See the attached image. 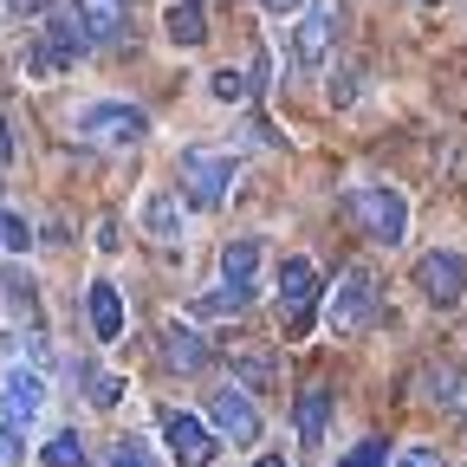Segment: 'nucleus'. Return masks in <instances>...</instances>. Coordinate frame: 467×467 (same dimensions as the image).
Returning a JSON list of instances; mask_svg holds the SVG:
<instances>
[{
	"instance_id": "nucleus-22",
	"label": "nucleus",
	"mask_w": 467,
	"mask_h": 467,
	"mask_svg": "<svg viewBox=\"0 0 467 467\" xmlns=\"http://www.w3.org/2000/svg\"><path fill=\"white\" fill-rule=\"evenodd\" d=\"M208 91H214L221 104H247V98H254V78H247V72H234V66H221V72L208 78Z\"/></svg>"
},
{
	"instance_id": "nucleus-10",
	"label": "nucleus",
	"mask_w": 467,
	"mask_h": 467,
	"mask_svg": "<svg viewBox=\"0 0 467 467\" xmlns=\"http://www.w3.org/2000/svg\"><path fill=\"white\" fill-rule=\"evenodd\" d=\"M416 285H422L429 306H454L461 292H467V260H461V254H422Z\"/></svg>"
},
{
	"instance_id": "nucleus-21",
	"label": "nucleus",
	"mask_w": 467,
	"mask_h": 467,
	"mask_svg": "<svg viewBox=\"0 0 467 467\" xmlns=\"http://www.w3.org/2000/svg\"><path fill=\"white\" fill-rule=\"evenodd\" d=\"M422 383H429V389H422L429 402H441V409H467V389H461V377H454L448 364H441V370H422Z\"/></svg>"
},
{
	"instance_id": "nucleus-25",
	"label": "nucleus",
	"mask_w": 467,
	"mask_h": 467,
	"mask_svg": "<svg viewBox=\"0 0 467 467\" xmlns=\"http://www.w3.org/2000/svg\"><path fill=\"white\" fill-rule=\"evenodd\" d=\"M110 467H156V454H150V448H143L137 435H124V441L110 448Z\"/></svg>"
},
{
	"instance_id": "nucleus-3",
	"label": "nucleus",
	"mask_w": 467,
	"mask_h": 467,
	"mask_svg": "<svg viewBox=\"0 0 467 467\" xmlns=\"http://www.w3.org/2000/svg\"><path fill=\"white\" fill-rule=\"evenodd\" d=\"M350 214H358V227L370 234L377 247H402V241H409V202H402L389 182L350 189Z\"/></svg>"
},
{
	"instance_id": "nucleus-16",
	"label": "nucleus",
	"mask_w": 467,
	"mask_h": 467,
	"mask_svg": "<svg viewBox=\"0 0 467 467\" xmlns=\"http://www.w3.org/2000/svg\"><path fill=\"white\" fill-rule=\"evenodd\" d=\"M162 358H169V370H202L208 364V344H202L195 325H169L162 331Z\"/></svg>"
},
{
	"instance_id": "nucleus-31",
	"label": "nucleus",
	"mask_w": 467,
	"mask_h": 467,
	"mask_svg": "<svg viewBox=\"0 0 467 467\" xmlns=\"http://www.w3.org/2000/svg\"><path fill=\"white\" fill-rule=\"evenodd\" d=\"M14 150H20V143H14V124L0 117V162H14Z\"/></svg>"
},
{
	"instance_id": "nucleus-30",
	"label": "nucleus",
	"mask_w": 467,
	"mask_h": 467,
	"mask_svg": "<svg viewBox=\"0 0 467 467\" xmlns=\"http://www.w3.org/2000/svg\"><path fill=\"white\" fill-rule=\"evenodd\" d=\"M260 7H266V14H292V20H299V14H306V0H260Z\"/></svg>"
},
{
	"instance_id": "nucleus-33",
	"label": "nucleus",
	"mask_w": 467,
	"mask_h": 467,
	"mask_svg": "<svg viewBox=\"0 0 467 467\" xmlns=\"http://www.w3.org/2000/svg\"><path fill=\"white\" fill-rule=\"evenodd\" d=\"M7 7H14V14H46L52 0H7Z\"/></svg>"
},
{
	"instance_id": "nucleus-23",
	"label": "nucleus",
	"mask_w": 467,
	"mask_h": 467,
	"mask_svg": "<svg viewBox=\"0 0 467 467\" xmlns=\"http://www.w3.org/2000/svg\"><path fill=\"white\" fill-rule=\"evenodd\" d=\"M26 247H33V227H26L20 214L0 208V254H26Z\"/></svg>"
},
{
	"instance_id": "nucleus-8",
	"label": "nucleus",
	"mask_w": 467,
	"mask_h": 467,
	"mask_svg": "<svg viewBox=\"0 0 467 467\" xmlns=\"http://www.w3.org/2000/svg\"><path fill=\"white\" fill-rule=\"evenodd\" d=\"M39 409H46V377L26 370V364H14L7 383H0V422H7L14 435H26L39 422Z\"/></svg>"
},
{
	"instance_id": "nucleus-34",
	"label": "nucleus",
	"mask_w": 467,
	"mask_h": 467,
	"mask_svg": "<svg viewBox=\"0 0 467 467\" xmlns=\"http://www.w3.org/2000/svg\"><path fill=\"white\" fill-rule=\"evenodd\" d=\"M254 467H292V461H285V454H260Z\"/></svg>"
},
{
	"instance_id": "nucleus-15",
	"label": "nucleus",
	"mask_w": 467,
	"mask_h": 467,
	"mask_svg": "<svg viewBox=\"0 0 467 467\" xmlns=\"http://www.w3.org/2000/svg\"><path fill=\"white\" fill-rule=\"evenodd\" d=\"M143 234H150V241H162V247L182 241V189H156V195L143 202Z\"/></svg>"
},
{
	"instance_id": "nucleus-18",
	"label": "nucleus",
	"mask_w": 467,
	"mask_h": 467,
	"mask_svg": "<svg viewBox=\"0 0 467 467\" xmlns=\"http://www.w3.org/2000/svg\"><path fill=\"white\" fill-rule=\"evenodd\" d=\"M91 331H98L104 344L124 337V299H117V285H110V279L91 285Z\"/></svg>"
},
{
	"instance_id": "nucleus-9",
	"label": "nucleus",
	"mask_w": 467,
	"mask_h": 467,
	"mask_svg": "<svg viewBox=\"0 0 467 467\" xmlns=\"http://www.w3.org/2000/svg\"><path fill=\"white\" fill-rule=\"evenodd\" d=\"M162 441L175 454V467H208L214 461V429L189 409H162Z\"/></svg>"
},
{
	"instance_id": "nucleus-6",
	"label": "nucleus",
	"mask_w": 467,
	"mask_h": 467,
	"mask_svg": "<svg viewBox=\"0 0 467 467\" xmlns=\"http://www.w3.org/2000/svg\"><path fill=\"white\" fill-rule=\"evenodd\" d=\"M318 266L306 260V254H292L285 266H279V325H285V337H306L312 331V312H318Z\"/></svg>"
},
{
	"instance_id": "nucleus-26",
	"label": "nucleus",
	"mask_w": 467,
	"mask_h": 467,
	"mask_svg": "<svg viewBox=\"0 0 467 467\" xmlns=\"http://www.w3.org/2000/svg\"><path fill=\"white\" fill-rule=\"evenodd\" d=\"M0 285H7V299H20V306L33 312V273H20V266H7V273H0Z\"/></svg>"
},
{
	"instance_id": "nucleus-20",
	"label": "nucleus",
	"mask_w": 467,
	"mask_h": 467,
	"mask_svg": "<svg viewBox=\"0 0 467 467\" xmlns=\"http://www.w3.org/2000/svg\"><path fill=\"white\" fill-rule=\"evenodd\" d=\"M39 461H46V467H85L91 454H85V435H78V429H58V435L39 448Z\"/></svg>"
},
{
	"instance_id": "nucleus-24",
	"label": "nucleus",
	"mask_w": 467,
	"mask_h": 467,
	"mask_svg": "<svg viewBox=\"0 0 467 467\" xmlns=\"http://www.w3.org/2000/svg\"><path fill=\"white\" fill-rule=\"evenodd\" d=\"M337 467H389V441H377V435H370V441H358V448H350Z\"/></svg>"
},
{
	"instance_id": "nucleus-17",
	"label": "nucleus",
	"mask_w": 467,
	"mask_h": 467,
	"mask_svg": "<svg viewBox=\"0 0 467 467\" xmlns=\"http://www.w3.org/2000/svg\"><path fill=\"white\" fill-rule=\"evenodd\" d=\"M162 33H169V46L195 52V46L208 39V20H202V7H195V0H175V7L162 14Z\"/></svg>"
},
{
	"instance_id": "nucleus-11",
	"label": "nucleus",
	"mask_w": 467,
	"mask_h": 467,
	"mask_svg": "<svg viewBox=\"0 0 467 467\" xmlns=\"http://www.w3.org/2000/svg\"><path fill=\"white\" fill-rule=\"evenodd\" d=\"M208 422H214L227 441H260V409H254L241 389H214V402H208Z\"/></svg>"
},
{
	"instance_id": "nucleus-27",
	"label": "nucleus",
	"mask_w": 467,
	"mask_h": 467,
	"mask_svg": "<svg viewBox=\"0 0 467 467\" xmlns=\"http://www.w3.org/2000/svg\"><path fill=\"white\" fill-rule=\"evenodd\" d=\"M91 402L98 409H117V402H124V377H98L91 383Z\"/></svg>"
},
{
	"instance_id": "nucleus-1",
	"label": "nucleus",
	"mask_w": 467,
	"mask_h": 467,
	"mask_svg": "<svg viewBox=\"0 0 467 467\" xmlns=\"http://www.w3.org/2000/svg\"><path fill=\"white\" fill-rule=\"evenodd\" d=\"M91 52V33L78 14H52L39 26V39L26 46V78H58V72H72L78 58Z\"/></svg>"
},
{
	"instance_id": "nucleus-19",
	"label": "nucleus",
	"mask_w": 467,
	"mask_h": 467,
	"mask_svg": "<svg viewBox=\"0 0 467 467\" xmlns=\"http://www.w3.org/2000/svg\"><path fill=\"white\" fill-rule=\"evenodd\" d=\"M234 383L241 389H279V370H273V358H260V350H234Z\"/></svg>"
},
{
	"instance_id": "nucleus-12",
	"label": "nucleus",
	"mask_w": 467,
	"mask_h": 467,
	"mask_svg": "<svg viewBox=\"0 0 467 467\" xmlns=\"http://www.w3.org/2000/svg\"><path fill=\"white\" fill-rule=\"evenodd\" d=\"M254 273H260V241L254 234H241V241L221 247V285L234 292V299H247V306H254Z\"/></svg>"
},
{
	"instance_id": "nucleus-13",
	"label": "nucleus",
	"mask_w": 467,
	"mask_h": 467,
	"mask_svg": "<svg viewBox=\"0 0 467 467\" xmlns=\"http://www.w3.org/2000/svg\"><path fill=\"white\" fill-rule=\"evenodd\" d=\"M292 422H299V448H325V429H331V389L325 383H306L292 396Z\"/></svg>"
},
{
	"instance_id": "nucleus-2",
	"label": "nucleus",
	"mask_w": 467,
	"mask_h": 467,
	"mask_svg": "<svg viewBox=\"0 0 467 467\" xmlns=\"http://www.w3.org/2000/svg\"><path fill=\"white\" fill-rule=\"evenodd\" d=\"M377 273L370 266H344L337 273V285H331V299H325V325L337 331V337H358L370 318H377Z\"/></svg>"
},
{
	"instance_id": "nucleus-29",
	"label": "nucleus",
	"mask_w": 467,
	"mask_h": 467,
	"mask_svg": "<svg viewBox=\"0 0 467 467\" xmlns=\"http://www.w3.org/2000/svg\"><path fill=\"white\" fill-rule=\"evenodd\" d=\"M350 98H358V72H337L331 78V104H350Z\"/></svg>"
},
{
	"instance_id": "nucleus-32",
	"label": "nucleus",
	"mask_w": 467,
	"mask_h": 467,
	"mask_svg": "<svg viewBox=\"0 0 467 467\" xmlns=\"http://www.w3.org/2000/svg\"><path fill=\"white\" fill-rule=\"evenodd\" d=\"M7 454H20V435H14L7 422H0V461H7Z\"/></svg>"
},
{
	"instance_id": "nucleus-4",
	"label": "nucleus",
	"mask_w": 467,
	"mask_h": 467,
	"mask_svg": "<svg viewBox=\"0 0 467 467\" xmlns=\"http://www.w3.org/2000/svg\"><path fill=\"white\" fill-rule=\"evenodd\" d=\"M78 137L98 143V150H130V143L150 137V117L137 104H124V98H104V104H85L78 110Z\"/></svg>"
},
{
	"instance_id": "nucleus-28",
	"label": "nucleus",
	"mask_w": 467,
	"mask_h": 467,
	"mask_svg": "<svg viewBox=\"0 0 467 467\" xmlns=\"http://www.w3.org/2000/svg\"><path fill=\"white\" fill-rule=\"evenodd\" d=\"M396 467H448V454H435V448H402Z\"/></svg>"
},
{
	"instance_id": "nucleus-35",
	"label": "nucleus",
	"mask_w": 467,
	"mask_h": 467,
	"mask_svg": "<svg viewBox=\"0 0 467 467\" xmlns=\"http://www.w3.org/2000/svg\"><path fill=\"white\" fill-rule=\"evenodd\" d=\"M195 7H202V0H195Z\"/></svg>"
},
{
	"instance_id": "nucleus-7",
	"label": "nucleus",
	"mask_w": 467,
	"mask_h": 467,
	"mask_svg": "<svg viewBox=\"0 0 467 467\" xmlns=\"http://www.w3.org/2000/svg\"><path fill=\"white\" fill-rule=\"evenodd\" d=\"M337 39V7H306L299 20H292V39H285V66L292 72H318L325 52Z\"/></svg>"
},
{
	"instance_id": "nucleus-5",
	"label": "nucleus",
	"mask_w": 467,
	"mask_h": 467,
	"mask_svg": "<svg viewBox=\"0 0 467 467\" xmlns=\"http://www.w3.org/2000/svg\"><path fill=\"white\" fill-rule=\"evenodd\" d=\"M234 156L227 150H182V162H175V182H182V195L195 208H221L227 189H234Z\"/></svg>"
},
{
	"instance_id": "nucleus-14",
	"label": "nucleus",
	"mask_w": 467,
	"mask_h": 467,
	"mask_svg": "<svg viewBox=\"0 0 467 467\" xmlns=\"http://www.w3.org/2000/svg\"><path fill=\"white\" fill-rule=\"evenodd\" d=\"M78 20H85L91 46H117L130 26V0H78Z\"/></svg>"
}]
</instances>
